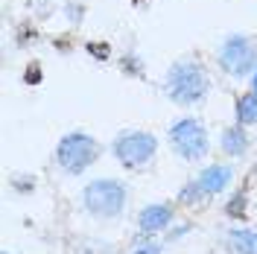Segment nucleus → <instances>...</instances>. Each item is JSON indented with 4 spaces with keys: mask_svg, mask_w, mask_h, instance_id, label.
<instances>
[{
    "mask_svg": "<svg viewBox=\"0 0 257 254\" xmlns=\"http://www.w3.org/2000/svg\"><path fill=\"white\" fill-rule=\"evenodd\" d=\"M164 91L176 105H196L210 94V79L208 70L196 59H178L170 64L167 76H164Z\"/></svg>",
    "mask_w": 257,
    "mask_h": 254,
    "instance_id": "f257e3e1",
    "label": "nucleus"
},
{
    "mask_svg": "<svg viewBox=\"0 0 257 254\" xmlns=\"http://www.w3.org/2000/svg\"><path fill=\"white\" fill-rule=\"evenodd\" d=\"M128 190L117 178H94L82 187V205L94 219H117L126 210Z\"/></svg>",
    "mask_w": 257,
    "mask_h": 254,
    "instance_id": "f03ea898",
    "label": "nucleus"
},
{
    "mask_svg": "<svg viewBox=\"0 0 257 254\" xmlns=\"http://www.w3.org/2000/svg\"><path fill=\"white\" fill-rule=\"evenodd\" d=\"M216 64L231 79H245L257 70V41L245 32H231L219 44Z\"/></svg>",
    "mask_w": 257,
    "mask_h": 254,
    "instance_id": "7ed1b4c3",
    "label": "nucleus"
},
{
    "mask_svg": "<svg viewBox=\"0 0 257 254\" xmlns=\"http://www.w3.org/2000/svg\"><path fill=\"white\" fill-rule=\"evenodd\" d=\"M102 146L94 135L88 132H67L59 146H56V164L67 175H82L96 158H99Z\"/></svg>",
    "mask_w": 257,
    "mask_h": 254,
    "instance_id": "20e7f679",
    "label": "nucleus"
},
{
    "mask_svg": "<svg viewBox=\"0 0 257 254\" xmlns=\"http://www.w3.org/2000/svg\"><path fill=\"white\" fill-rule=\"evenodd\" d=\"M170 146L178 158L184 161H202L210 149L208 129L196 117H181L170 126Z\"/></svg>",
    "mask_w": 257,
    "mask_h": 254,
    "instance_id": "39448f33",
    "label": "nucleus"
},
{
    "mask_svg": "<svg viewBox=\"0 0 257 254\" xmlns=\"http://www.w3.org/2000/svg\"><path fill=\"white\" fill-rule=\"evenodd\" d=\"M114 158L120 161V167L126 170H138V167H146L149 161L155 158L158 152V138L152 132H144V129H128L123 132L111 146Z\"/></svg>",
    "mask_w": 257,
    "mask_h": 254,
    "instance_id": "423d86ee",
    "label": "nucleus"
},
{
    "mask_svg": "<svg viewBox=\"0 0 257 254\" xmlns=\"http://www.w3.org/2000/svg\"><path fill=\"white\" fill-rule=\"evenodd\" d=\"M231 181H234V167H231V164H210V167H205V170L181 190L178 199H181V202H199V199H205V196L222 193Z\"/></svg>",
    "mask_w": 257,
    "mask_h": 254,
    "instance_id": "0eeeda50",
    "label": "nucleus"
},
{
    "mask_svg": "<svg viewBox=\"0 0 257 254\" xmlns=\"http://www.w3.org/2000/svg\"><path fill=\"white\" fill-rule=\"evenodd\" d=\"M170 222H173V205H161V202H155V205H146L141 213H138V231H144L146 237L149 234H158V231H164V228H170Z\"/></svg>",
    "mask_w": 257,
    "mask_h": 254,
    "instance_id": "6e6552de",
    "label": "nucleus"
},
{
    "mask_svg": "<svg viewBox=\"0 0 257 254\" xmlns=\"http://www.w3.org/2000/svg\"><path fill=\"white\" fill-rule=\"evenodd\" d=\"M219 149L231 158H240L248 152V132L242 123H234V126H225L222 135H219Z\"/></svg>",
    "mask_w": 257,
    "mask_h": 254,
    "instance_id": "1a4fd4ad",
    "label": "nucleus"
},
{
    "mask_svg": "<svg viewBox=\"0 0 257 254\" xmlns=\"http://www.w3.org/2000/svg\"><path fill=\"white\" fill-rule=\"evenodd\" d=\"M228 245L237 254H257V231H251V228H231L228 231Z\"/></svg>",
    "mask_w": 257,
    "mask_h": 254,
    "instance_id": "9d476101",
    "label": "nucleus"
},
{
    "mask_svg": "<svg viewBox=\"0 0 257 254\" xmlns=\"http://www.w3.org/2000/svg\"><path fill=\"white\" fill-rule=\"evenodd\" d=\"M237 123L242 126H257V94L254 91H248V94H242L237 99Z\"/></svg>",
    "mask_w": 257,
    "mask_h": 254,
    "instance_id": "9b49d317",
    "label": "nucleus"
},
{
    "mask_svg": "<svg viewBox=\"0 0 257 254\" xmlns=\"http://www.w3.org/2000/svg\"><path fill=\"white\" fill-rule=\"evenodd\" d=\"M120 67L126 76H144V62L135 56V53H123L120 56Z\"/></svg>",
    "mask_w": 257,
    "mask_h": 254,
    "instance_id": "f8f14e48",
    "label": "nucleus"
},
{
    "mask_svg": "<svg viewBox=\"0 0 257 254\" xmlns=\"http://www.w3.org/2000/svg\"><path fill=\"white\" fill-rule=\"evenodd\" d=\"M21 79H24V85H30V88L41 85V82H44V70H41V64H38V62H30Z\"/></svg>",
    "mask_w": 257,
    "mask_h": 254,
    "instance_id": "ddd939ff",
    "label": "nucleus"
},
{
    "mask_svg": "<svg viewBox=\"0 0 257 254\" xmlns=\"http://www.w3.org/2000/svg\"><path fill=\"white\" fill-rule=\"evenodd\" d=\"M85 47H88V53L94 56L96 62H108L111 59V44H105V41H88Z\"/></svg>",
    "mask_w": 257,
    "mask_h": 254,
    "instance_id": "4468645a",
    "label": "nucleus"
},
{
    "mask_svg": "<svg viewBox=\"0 0 257 254\" xmlns=\"http://www.w3.org/2000/svg\"><path fill=\"white\" fill-rule=\"evenodd\" d=\"M225 213H228V216H242V213H245V196H242V193H237V196L228 202Z\"/></svg>",
    "mask_w": 257,
    "mask_h": 254,
    "instance_id": "2eb2a0df",
    "label": "nucleus"
},
{
    "mask_svg": "<svg viewBox=\"0 0 257 254\" xmlns=\"http://www.w3.org/2000/svg\"><path fill=\"white\" fill-rule=\"evenodd\" d=\"M161 251H164V245H161V242H141L132 254H161Z\"/></svg>",
    "mask_w": 257,
    "mask_h": 254,
    "instance_id": "dca6fc26",
    "label": "nucleus"
},
{
    "mask_svg": "<svg viewBox=\"0 0 257 254\" xmlns=\"http://www.w3.org/2000/svg\"><path fill=\"white\" fill-rule=\"evenodd\" d=\"M251 91H254V94H257V70H254V73H251Z\"/></svg>",
    "mask_w": 257,
    "mask_h": 254,
    "instance_id": "f3484780",
    "label": "nucleus"
},
{
    "mask_svg": "<svg viewBox=\"0 0 257 254\" xmlns=\"http://www.w3.org/2000/svg\"><path fill=\"white\" fill-rule=\"evenodd\" d=\"M3 254H9V251H3Z\"/></svg>",
    "mask_w": 257,
    "mask_h": 254,
    "instance_id": "a211bd4d",
    "label": "nucleus"
}]
</instances>
